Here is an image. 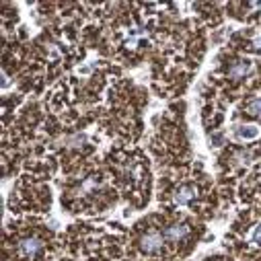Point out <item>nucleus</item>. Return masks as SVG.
I'll list each match as a JSON object with an SVG mask.
<instances>
[{"mask_svg":"<svg viewBox=\"0 0 261 261\" xmlns=\"http://www.w3.org/2000/svg\"><path fill=\"white\" fill-rule=\"evenodd\" d=\"M247 113H249V115H257V117L261 115V97L249 101V105H247Z\"/></svg>","mask_w":261,"mask_h":261,"instance_id":"7","label":"nucleus"},{"mask_svg":"<svg viewBox=\"0 0 261 261\" xmlns=\"http://www.w3.org/2000/svg\"><path fill=\"white\" fill-rule=\"evenodd\" d=\"M85 140H87V138H85L83 134H76V136H72V138H68L66 142H68V146H72V148H81Z\"/></svg>","mask_w":261,"mask_h":261,"instance_id":"8","label":"nucleus"},{"mask_svg":"<svg viewBox=\"0 0 261 261\" xmlns=\"http://www.w3.org/2000/svg\"><path fill=\"white\" fill-rule=\"evenodd\" d=\"M41 249H43V241L39 237H27V239H21L19 241V251L23 255H27V257L37 255Z\"/></svg>","mask_w":261,"mask_h":261,"instance_id":"2","label":"nucleus"},{"mask_svg":"<svg viewBox=\"0 0 261 261\" xmlns=\"http://www.w3.org/2000/svg\"><path fill=\"white\" fill-rule=\"evenodd\" d=\"M163 241H165V237L159 230H150L140 239V247L144 253H159L163 249Z\"/></svg>","mask_w":261,"mask_h":261,"instance_id":"1","label":"nucleus"},{"mask_svg":"<svg viewBox=\"0 0 261 261\" xmlns=\"http://www.w3.org/2000/svg\"><path fill=\"white\" fill-rule=\"evenodd\" d=\"M187 234H189V226H187V224H171V226H167L165 232H163V237H165L167 241H181V239H185Z\"/></svg>","mask_w":261,"mask_h":261,"instance_id":"3","label":"nucleus"},{"mask_svg":"<svg viewBox=\"0 0 261 261\" xmlns=\"http://www.w3.org/2000/svg\"><path fill=\"white\" fill-rule=\"evenodd\" d=\"M195 187L193 185H183V187H179L177 189V193H175V202L179 204V206H185V204H189L193 198H195Z\"/></svg>","mask_w":261,"mask_h":261,"instance_id":"5","label":"nucleus"},{"mask_svg":"<svg viewBox=\"0 0 261 261\" xmlns=\"http://www.w3.org/2000/svg\"><path fill=\"white\" fill-rule=\"evenodd\" d=\"M7 85H9V74L3 72V87H7Z\"/></svg>","mask_w":261,"mask_h":261,"instance_id":"11","label":"nucleus"},{"mask_svg":"<svg viewBox=\"0 0 261 261\" xmlns=\"http://www.w3.org/2000/svg\"><path fill=\"white\" fill-rule=\"evenodd\" d=\"M234 134L239 138H243V140H253V138L259 136V127H255V125H239Z\"/></svg>","mask_w":261,"mask_h":261,"instance_id":"6","label":"nucleus"},{"mask_svg":"<svg viewBox=\"0 0 261 261\" xmlns=\"http://www.w3.org/2000/svg\"><path fill=\"white\" fill-rule=\"evenodd\" d=\"M251 239H253V243L261 245V224H259V226L255 228V232H253V237H251Z\"/></svg>","mask_w":261,"mask_h":261,"instance_id":"9","label":"nucleus"},{"mask_svg":"<svg viewBox=\"0 0 261 261\" xmlns=\"http://www.w3.org/2000/svg\"><path fill=\"white\" fill-rule=\"evenodd\" d=\"M255 45H257V49H261V37L255 39Z\"/></svg>","mask_w":261,"mask_h":261,"instance_id":"12","label":"nucleus"},{"mask_svg":"<svg viewBox=\"0 0 261 261\" xmlns=\"http://www.w3.org/2000/svg\"><path fill=\"white\" fill-rule=\"evenodd\" d=\"M249 72H251V62L249 60H237V62H232V66L228 68V76L230 79H243Z\"/></svg>","mask_w":261,"mask_h":261,"instance_id":"4","label":"nucleus"},{"mask_svg":"<svg viewBox=\"0 0 261 261\" xmlns=\"http://www.w3.org/2000/svg\"><path fill=\"white\" fill-rule=\"evenodd\" d=\"M212 142H214V146H220V142H222V134H214V136H212Z\"/></svg>","mask_w":261,"mask_h":261,"instance_id":"10","label":"nucleus"}]
</instances>
